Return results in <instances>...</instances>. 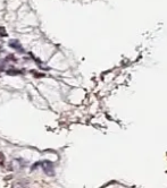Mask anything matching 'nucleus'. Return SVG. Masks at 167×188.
<instances>
[{
	"instance_id": "obj_5",
	"label": "nucleus",
	"mask_w": 167,
	"mask_h": 188,
	"mask_svg": "<svg viewBox=\"0 0 167 188\" xmlns=\"http://www.w3.org/2000/svg\"><path fill=\"white\" fill-rule=\"evenodd\" d=\"M32 74H34L35 77H43V76H44L43 74H38V73H35L34 70H32Z\"/></svg>"
},
{
	"instance_id": "obj_4",
	"label": "nucleus",
	"mask_w": 167,
	"mask_h": 188,
	"mask_svg": "<svg viewBox=\"0 0 167 188\" xmlns=\"http://www.w3.org/2000/svg\"><path fill=\"white\" fill-rule=\"evenodd\" d=\"M4 161H5V157H4L2 153H0V165L4 164Z\"/></svg>"
},
{
	"instance_id": "obj_6",
	"label": "nucleus",
	"mask_w": 167,
	"mask_h": 188,
	"mask_svg": "<svg viewBox=\"0 0 167 188\" xmlns=\"http://www.w3.org/2000/svg\"><path fill=\"white\" fill-rule=\"evenodd\" d=\"M4 30H5L4 27H0V34H1L2 36H6V35H7V33L4 31Z\"/></svg>"
},
{
	"instance_id": "obj_3",
	"label": "nucleus",
	"mask_w": 167,
	"mask_h": 188,
	"mask_svg": "<svg viewBox=\"0 0 167 188\" xmlns=\"http://www.w3.org/2000/svg\"><path fill=\"white\" fill-rule=\"evenodd\" d=\"M7 75H17V74H21V70H16V69H10V70H7Z\"/></svg>"
},
{
	"instance_id": "obj_1",
	"label": "nucleus",
	"mask_w": 167,
	"mask_h": 188,
	"mask_svg": "<svg viewBox=\"0 0 167 188\" xmlns=\"http://www.w3.org/2000/svg\"><path fill=\"white\" fill-rule=\"evenodd\" d=\"M42 169L47 173L48 176H54V164L49 161H43L42 162Z\"/></svg>"
},
{
	"instance_id": "obj_2",
	"label": "nucleus",
	"mask_w": 167,
	"mask_h": 188,
	"mask_svg": "<svg viewBox=\"0 0 167 188\" xmlns=\"http://www.w3.org/2000/svg\"><path fill=\"white\" fill-rule=\"evenodd\" d=\"M9 46H10V48H13V49H17L19 52H23V50L21 49V44H19V42L17 41V40H11L10 42H9Z\"/></svg>"
}]
</instances>
